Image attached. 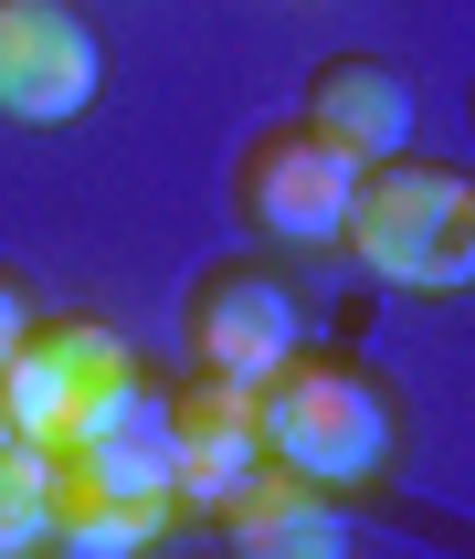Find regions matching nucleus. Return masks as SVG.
<instances>
[{"label": "nucleus", "mask_w": 475, "mask_h": 559, "mask_svg": "<svg viewBox=\"0 0 475 559\" xmlns=\"http://www.w3.org/2000/svg\"><path fill=\"white\" fill-rule=\"evenodd\" d=\"M348 180H359V158L339 138H317L307 117H275V127H253L244 148H233V212H244L253 243H285V253L339 243Z\"/></svg>", "instance_id": "4"}, {"label": "nucleus", "mask_w": 475, "mask_h": 559, "mask_svg": "<svg viewBox=\"0 0 475 559\" xmlns=\"http://www.w3.org/2000/svg\"><path fill=\"white\" fill-rule=\"evenodd\" d=\"M180 338H190V370L253 391V380H275L307 348V307H296V285L275 264H212L180 296Z\"/></svg>", "instance_id": "5"}, {"label": "nucleus", "mask_w": 475, "mask_h": 559, "mask_svg": "<svg viewBox=\"0 0 475 559\" xmlns=\"http://www.w3.org/2000/svg\"><path fill=\"white\" fill-rule=\"evenodd\" d=\"M0 433H11V423H0Z\"/></svg>", "instance_id": "14"}, {"label": "nucleus", "mask_w": 475, "mask_h": 559, "mask_svg": "<svg viewBox=\"0 0 475 559\" xmlns=\"http://www.w3.org/2000/svg\"><path fill=\"white\" fill-rule=\"evenodd\" d=\"M253 443H264V465H285V475H307V486H328V497H348V486H370V475L391 465L402 402H391L359 359L296 348L275 380H253Z\"/></svg>", "instance_id": "2"}, {"label": "nucleus", "mask_w": 475, "mask_h": 559, "mask_svg": "<svg viewBox=\"0 0 475 559\" xmlns=\"http://www.w3.org/2000/svg\"><path fill=\"white\" fill-rule=\"evenodd\" d=\"M106 85V43L74 0H0V117L63 127Z\"/></svg>", "instance_id": "6"}, {"label": "nucleus", "mask_w": 475, "mask_h": 559, "mask_svg": "<svg viewBox=\"0 0 475 559\" xmlns=\"http://www.w3.org/2000/svg\"><path fill=\"white\" fill-rule=\"evenodd\" d=\"M127 380H138V348L106 317H43L32 307V328L0 359V423L22 443H43V454H63V443H85L117 412Z\"/></svg>", "instance_id": "3"}, {"label": "nucleus", "mask_w": 475, "mask_h": 559, "mask_svg": "<svg viewBox=\"0 0 475 559\" xmlns=\"http://www.w3.org/2000/svg\"><path fill=\"white\" fill-rule=\"evenodd\" d=\"M169 528L158 497H106V486H74L54 465V518H43V559H149V538Z\"/></svg>", "instance_id": "11"}, {"label": "nucleus", "mask_w": 475, "mask_h": 559, "mask_svg": "<svg viewBox=\"0 0 475 559\" xmlns=\"http://www.w3.org/2000/svg\"><path fill=\"white\" fill-rule=\"evenodd\" d=\"M22 328H32V285L0 264V359H11V338H22Z\"/></svg>", "instance_id": "13"}, {"label": "nucleus", "mask_w": 475, "mask_h": 559, "mask_svg": "<svg viewBox=\"0 0 475 559\" xmlns=\"http://www.w3.org/2000/svg\"><path fill=\"white\" fill-rule=\"evenodd\" d=\"M169 465H180V507H222L264 465V443H253V391L244 380H212L190 370L169 391Z\"/></svg>", "instance_id": "8"}, {"label": "nucleus", "mask_w": 475, "mask_h": 559, "mask_svg": "<svg viewBox=\"0 0 475 559\" xmlns=\"http://www.w3.org/2000/svg\"><path fill=\"white\" fill-rule=\"evenodd\" d=\"M296 117L317 138H339L348 158H391V148H412V74L380 63V53H328L307 74V106Z\"/></svg>", "instance_id": "10"}, {"label": "nucleus", "mask_w": 475, "mask_h": 559, "mask_svg": "<svg viewBox=\"0 0 475 559\" xmlns=\"http://www.w3.org/2000/svg\"><path fill=\"white\" fill-rule=\"evenodd\" d=\"M339 243L359 253L380 285L454 296V285H475V180L454 169V158H423V148L359 158L348 212H339Z\"/></svg>", "instance_id": "1"}, {"label": "nucleus", "mask_w": 475, "mask_h": 559, "mask_svg": "<svg viewBox=\"0 0 475 559\" xmlns=\"http://www.w3.org/2000/svg\"><path fill=\"white\" fill-rule=\"evenodd\" d=\"M212 518H222L233 559H348V507L328 486H307V475H285V465H253Z\"/></svg>", "instance_id": "7"}, {"label": "nucleus", "mask_w": 475, "mask_h": 559, "mask_svg": "<svg viewBox=\"0 0 475 559\" xmlns=\"http://www.w3.org/2000/svg\"><path fill=\"white\" fill-rule=\"evenodd\" d=\"M54 465L74 475V486H106V497H158V507H180V465H169V391L138 370V380L117 391V412H106L85 443H63Z\"/></svg>", "instance_id": "9"}, {"label": "nucleus", "mask_w": 475, "mask_h": 559, "mask_svg": "<svg viewBox=\"0 0 475 559\" xmlns=\"http://www.w3.org/2000/svg\"><path fill=\"white\" fill-rule=\"evenodd\" d=\"M43 518H54V454L0 433V559H43Z\"/></svg>", "instance_id": "12"}]
</instances>
